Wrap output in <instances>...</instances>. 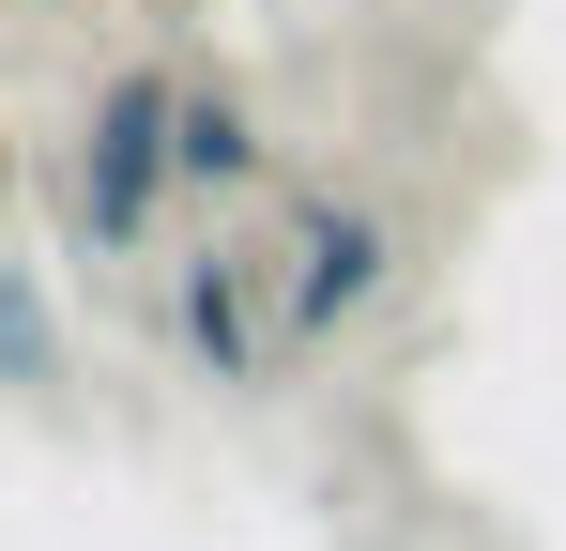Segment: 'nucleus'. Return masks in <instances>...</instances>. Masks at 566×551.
Masks as SVG:
<instances>
[{"label": "nucleus", "instance_id": "obj_1", "mask_svg": "<svg viewBox=\"0 0 566 551\" xmlns=\"http://www.w3.org/2000/svg\"><path fill=\"white\" fill-rule=\"evenodd\" d=\"M169 184H185V77L169 62H123L93 92V123H77V246L123 261V246H154V215H169Z\"/></svg>", "mask_w": 566, "mask_h": 551}, {"label": "nucleus", "instance_id": "obj_2", "mask_svg": "<svg viewBox=\"0 0 566 551\" xmlns=\"http://www.w3.org/2000/svg\"><path fill=\"white\" fill-rule=\"evenodd\" d=\"M382 276H398V230H382V199H306L291 215V276H276V306H291V353L306 337H337V322H368L382 306Z\"/></svg>", "mask_w": 566, "mask_h": 551}, {"label": "nucleus", "instance_id": "obj_3", "mask_svg": "<svg viewBox=\"0 0 566 551\" xmlns=\"http://www.w3.org/2000/svg\"><path fill=\"white\" fill-rule=\"evenodd\" d=\"M169 337H185V367L199 383H276V353H291V306L261 291V261H230V246H199V261H169Z\"/></svg>", "mask_w": 566, "mask_h": 551}, {"label": "nucleus", "instance_id": "obj_4", "mask_svg": "<svg viewBox=\"0 0 566 551\" xmlns=\"http://www.w3.org/2000/svg\"><path fill=\"white\" fill-rule=\"evenodd\" d=\"M185 184H199V199L261 184V107H245L230 77H185Z\"/></svg>", "mask_w": 566, "mask_h": 551}, {"label": "nucleus", "instance_id": "obj_5", "mask_svg": "<svg viewBox=\"0 0 566 551\" xmlns=\"http://www.w3.org/2000/svg\"><path fill=\"white\" fill-rule=\"evenodd\" d=\"M0 383H62V306L31 261H0Z\"/></svg>", "mask_w": 566, "mask_h": 551}, {"label": "nucleus", "instance_id": "obj_6", "mask_svg": "<svg viewBox=\"0 0 566 551\" xmlns=\"http://www.w3.org/2000/svg\"><path fill=\"white\" fill-rule=\"evenodd\" d=\"M0 199H15V123H0Z\"/></svg>", "mask_w": 566, "mask_h": 551}]
</instances>
